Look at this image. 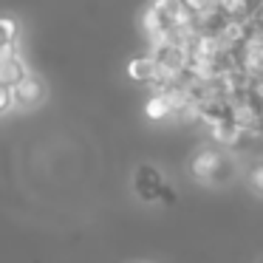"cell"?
<instances>
[{"label":"cell","instance_id":"8","mask_svg":"<svg viewBox=\"0 0 263 263\" xmlns=\"http://www.w3.org/2000/svg\"><path fill=\"white\" fill-rule=\"evenodd\" d=\"M17 34H20L17 20L14 17H0V54L17 48Z\"/></svg>","mask_w":263,"mask_h":263},{"label":"cell","instance_id":"9","mask_svg":"<svg viewBox=\"0 0 263 263\" xmlns=\"http://www.w3.org/2000/svg\"><path fill=\"white\" fill-rule=\"evenodd\" d=\"M144 116L153 119V122H161V119H167V116H173V110H170V105H167V99L161 97V93H153V97L144 102Z\"/></svg>","mask_w":263,"mask_h":263},{"label":"cell","instance_id":"1","mask_svg":"<svg viewBox=\"0 0 263 263\" xmlns=\"http://www.w3.org/2000/svg\"><path fill=\"white\" fill-rule=\"evenodd\" d=\"M190 176L201 184H212V187L218 184L221 187V184H229L235 178V164L218 147H201L190 159Z\"/></svg>","mask_w":263,"mask_h":263},{"label":"cell","instance_id":"7","mask_svg":"<svg viewBox=\"0 0 263 263\" xmlns=\"http://www.w3.org/2000/svg\"><path fill=\"white\" fill-rule=\"evenodd\" d=\"M156 74H159V68H156L153 57L150 54H144V57H133L130 63H127V77H130L133 82H153Z\"/></svg>","mask_w":263,"mask_h":263},{"label":"cell","instance_id":"12","mask_svg":"<svg viewBox=\"0 0 263 263\" xmlns=\"http://www.w3.org/2000/svg\"><path fill=\"white\" fill-rule=\"evenodd\" d=\"M260 263H263V260H260Z\"/></svg>","mask_w":263,"mask_h":263},{"label":"cell","instance_id":"3","mask_svg":"<svg viewBox=\"0 0 263 263\" xmlns=\"http://www.w3.org/2000/svg\"><path fill=\"white\" fill-rule=\"evenodd\" d=\"M12 99L17 108H37L46 99V82L29 71L17 85H12Z\"/></svg>","mask_w":263,"mask_h":263},{"label":"cell","instance_id":"4","mask_svg":"<svg viewBox=\"0 0 263 263\" xmlns=\"http://www.w3.org/2000/svg\"><path fill=\"white\" fill-rule=\"evenodd\" d=\"M29 74V68H26L23 57L17 54V48H12V51H3L0 54V85H17L23 77Z\"/></svg>","mask_w":263,"mask_h":263},{"label":"cell","instance_id":"6","mask_svg":"<svg viewBox=\"0 0 263 263\" xmlns=\"http://www.w3.org/2000/svg\"><path fill=\"white\" fill-rule=\"evenodd\" d=\"M210 136L215 139L221 147H238L240 144V139L243 136H249V133H243L238 125H235L232 119H227V122H221V125H215V127H210Z\"/></svg>","mask_w":263,"mask_h":263},{"label":"cell","instance_id":"11","mask_svg":"<svg viewBox=\"0 0 263 263\" xmlns=\"http://www.w3.org/2000/svg\"><path fill=\"white\" fill-rule=\"evenodd\" d=\"M14 108V99H12V88L9 85H0V116L9 114Z\"/></svg>","mask_w":263,"mask_h":263},{"label":"cell","instance_id":"2","mask_svg":"<svg viewBox=\"0 0 263 263\" xmlns=\"http://www.w3.org/2000/svg\"><path fill=\"white\" fill-rule=\"evenodd\" d=\"M133 190H136V195L142 201H159L161 195L170 198V195H167L164 176H161L153 164H142L136 173H133Z\"/></svg>","mask_w":263,"mask_h":263},{"label":"cell","instance_id":"10","mask_svg":"<svg viewBox=\"0 0 263 263\" xmlns=\"http://www.w3.org/2000/svg\"><path fill=\"white\" fill-rule=\"evenodd\" d=\"M246 184H249V190L255 195H263V159L249 167V173H246Z\"/></svg>","mask_w":263,"mask_h":263},{"label":"cell","instance_id":"5","mask_svg":"<svg viewBox=\"0 0 263 263\" xmlns=\"http://www.w3.org/2000/svg\"><path fill=\"white\" fill-rule=\"evenodd\" d=\"M142 29H144V34H147V40L150 43H156V40H167V37L173 34V29H170V23L164 20V14L159 12V9L150 3L147 9H144V14H142Z\"/></svg>","mask_w":263,"mask_h":263}]
</instances>
